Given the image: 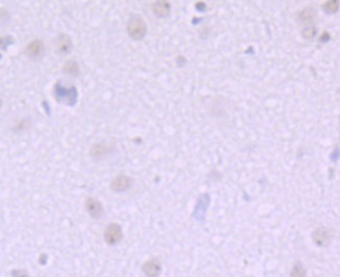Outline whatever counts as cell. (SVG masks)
Masks as SVG:
<instances>
[{
  "label": "cell",
  "instance_id": "2",
  "mask_svg": "<svg viewBox=\"0 0 340 277\" xmlns=\"http://www.w3.org/2000/svg\"><path fill=\"white\" fill-rule=\"evenodd\" d=\"M54 98L57 102L66 104L68 106H74L77 102L78 92L76 88H64L57 83L54 87Z\"/></svg>",
  "mask_w": 340,
  "mask_h": 277
},
{
  "label": "cell",
  "instance_id": "12",
  "mask_svg": "<svg viewBox=\"0 0 340 277\" xmlns=\"http://www.w3.org/2000/svg\"><path fill=\"white\" fill-rule=\"evenodd\" d=\"M142 271L147 276H159L162 272V265L156 259L149 260L142 266Z\"/></svg>",
  "mask_w": 340,
  "mask_h": 277
},
{
  "label": "cell",
  "instance_id": "15",
  "mask_svg": "<svg viewBox=\"0 0 340 277\" xmlns=\"http://www.w3.org/2000/svg\"><path fill=\"white\" fill-rule=\"evenodd\" d=\"M318 33V28L315 25L312 26H306L302 29V37L305 40H312L315 38V35Z\"/></svg>",
  "mask_w": 340,
  "mask_h": 277
},
{
  "label": "cell",
  "instance_id": "16",
  "mask_svg": "<svg viewBox=\"0 0 340 277\" xmlns=\"http://www.w3.org/2000/svg\"><path fill=\"white\" fill-rule=\"evenodd\" d=\"M10 20V16L5 8H0V26L7 25Z\"/></svg>",
  "mask_w": 340,
  "mask_h": 277
},
{
  "label": "cell",
  "instance_id": "17",
  "mask_svg": "<svg viewBox=\"0 0 340 277\" xmlns=\"http://www.w3.org/2000/svg\"><path fill=\"white\" fill-rule=\"evenodd\" d=\"M294 268L297 269V271L293 270V272H291V275H294V276H300V275L303 276V275H305V269H304V267L302 266V265L300 266V269H299V264H297Z\"/></svg>",
  "mask_w": 340,
  "mask_h": 277
},
{
  "label": "cell",
  "instance_id": "10",
  "mask_svg": "<svg viewBox=\"0 0 340 277\" xmlns=\"http://www.w3.org/2000/svg\"><path fill=\"white\" fill-rule=\"evenodd\" d=\"M318 20V14L312 7H306L301 10L298 15V21L303 26H312L315 25Z\"/></svg>",
  "mask_w": 340,
  "mask_h": 277
},
{
  "label": "cell",
  "instance_id": "5",
  "mask_svg": "<svg viewBox=\"0 0 340 277\" xmlns=\"http://www.w3.org/2000/svg\"><path fill=\"white\" fill-rule=\"evenodd\" d=\"M55 51L60 56L69 55L73 50V40L68 33H59L54 42Z\"/></svg>",
  "mask_w": 340,
  "mask_h": 277
},
{
  "label": "cell",
  "instance_id": "18",
  "mask_svg": "<svg viewBox=\"0 0 340 277\" xmlns=\"http://www.w3.org/2000/svg\"><path fill=\"white\" fill-rule=\"evenodd\" d=\"M1 106H2V101H1V99H0V108H1Z\"/></svg>",
  "mask_w": 340,
  "mask_h": 277
},
{
  "label": "cell",
  "instance_id": "9",
  "mask_svg": "<svg viewBox=\"0 0 340 277\" xmlns=\"http://www.w3.org/2000/svg\"><path fill=\"white\" fill-rule=\"evenodd\" d=\"M133 181L130 177L126 175H120L116 177L111 183V189L114 192H125L131 188Z\"/></svg>",
  "mask_w": 340,
  "mask_h": 277
},
{
  "label": "cell",
  "instance_id": "3",
  "mask_svg": "<svg viewBox=\"0 0 340 277\" xmlns=\"http://www.w3.org/2000/svg\"><path fill=\"white\" fill-rule=\"evenodd\" d=\"M103 238H104L105 243L109 246H115L119 244L123 239L122 227H121L119 223H116V222L108 224L104 231Z\"/></svg>",
  "mask_w": 340,
  "mask_h": 277
},
{
  "label": "cell",
  "instance_id": "14",
  "mask_svg": "<svg viewBox=\"0 0 340 277\" xmlns=\"http://www.w3.org/2000/svg\"><path fill=\"white\" fill-rule=\"evenodd\" d=\"M323 10L328 15H333L339 9V0H327L322 5Z\"/></svg>",
  "mask_w": 340,
  "mask_h": 277
},
{
  "label": "cell",
  "instance_id": "4",
  "mask_svg": "<svg viewBox=\"0 0 340 277\" xmlns=\"http://www.w3.org/2000/svg\"><path fill=\"white\" fill-rule=\"evenodd\" d=\"M25 55L32 59V60H39L42 59L46 53L45 44L42 40L35 39L30 41L27 46L25 47Z\"/></svg>",
  "mask_w": 340,
  "mask_h": 277
},
{
  "label": "cell",
  "instance_id": "11",
  "mask_svg": "<svg viewBox=\"0 0 340 277\" xmlns=\"http://www.w3.org/2000/svg\"><path fill=\"white\" fill-rule=\"evenodd\" d=\"M312 239L314 241V243L317 244L318 246L325 247V246L330 244L332 236H331L330 232H328L327 228L319 227L313 232Z\"/></svg>",
  "mask_w": 340,
  "mask_h": 277
},
{
  "label": "cell",
  "instance_id": "7",
  "mask_svg": "<svg viewBox=\"0 0 340 277\" xmlns=\"http://www.w3.org/2000/svg\"><path fill=\"white\" fill-rule=\"evenodd\" d=\"M172 5L169 0H155L152 3V13L159 19L168 18L171 14Z\"/></svg>",
  "mask_w": 340,
  "mask_h": 277
},
{
  "label": "cell",
  "instance_id": "8",
  "mask_svg": "<svg viewBox=\"0 0 340 277\" xmlns=\"http://www.w3.org/2000/svg\"><path fill=\"white\" fill-rule=\"evenodd\" d=\"M114 148L113 146L105 142H99V143H95L94 146L90 149V156L91 158L95 159V160H101L104 159L105 157L111 154L113 152Z\"/></svg>",
  "mask_w": 340,
  "mask_h": 277
},
{
  "label": "cell",
  "instance_id": "13",
  "mask_svg": "<svg viewBox=\"0 0 340 277\" xmlns=\"http://www.w3.org/2000/svg\"><path fill=\"white\" fill-rule=\"evenodd\" d=\"M64 73L68 76L77 78L80 74V67L78 63L74 59H69L64 65Z\"/></svg>",
  "mask_w": 340,
  "mask_h": 277
},
{
  "label": "cell",
  "instance_id": "1",
  "mask_svg": "<svg viewBox=\"0 0 340 277\" xmlns=\"http://www.w3.org/2000/svg\"><path fill=\"white\" fill-rule=\"evenodd\" d=\"M126 30L133 41H142L148 32V26L141 15L133 14L128 19Z\"/></svg>",
  "mask_w": 340,
  "mask_h": 277
},
{
  "label": "cell",
  "instance_id": "6",
  "mask_svg": "<svg viewBox=\"0 0 340 277\" xmlns=\"http://www.w3.org/2000/svg\"><path fill=\"white\" fill-rule=\"evenodd\" d=\"M84 207H86V211L90 215L91 218L99 220L103 217L104 208L101 201H99L98 199L94 197H88L86 202H84Z\"/></svg>",
  "mask_w": 340,
  "mask_h": 277
}]
</instances>
